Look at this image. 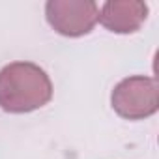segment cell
Segmentation results:
<instances>
[{
  "label": "cell",
  "mask_w": 159,
  "mask_h": 159,
  "mask_svg": "<svg viewBox=\"0 0 159 159\" xmlns=\"http://www.w3.org/2000/svg\"><path fill=\"white\" fill-rule=\"evenodd\" d=\"M52 98L49 75L36 64L13 62L0 71V107L8 112H30Z\"/></svg>",
  "instance_id": "obj_1"
},
{
  "label": "cell",
  "mask_w": 159,
  "mask_h": 159,
  "mask_svg": "<svg viewBox=\"0 0 159 159\" xmlns=\"http://www.w3.org/2000/svg\"><path fill=\"white\" fill-rule=\"evenodd\" d=\"M112 109L127 120L152 116L159 107V90L152 77H129L112 90Z\"/></svg>",
  "instance_id": "obj_2"
},
{
  "label": "cell",
  "mask_w": 159,
  "mask_h": 159,
  "mask_svg": "<svg viewBox=\"0 0 159 159\" xmlns=\"http://www.w3.org/2000/svg\"><path fill=\"white\" fill-rule=\"evenodd\" d=\"M47 21L64 36H84L98 23L99 8L92 0H51L45 6Z\"/></svg>",
  "instance_id": "obj_3"
},
{
  "label": "cell",
  "mask_w": 159,
  "mask_h": 159,
  "mask_svg": "<svg viewBox=\"0 0 159 159\" xmlns=\"http://www.w3.org/2000/svg\"><path fill=\"white\" fill-rule=\"evenodd\" d=\"M148 6L139 0H111L103 4L98 19L103 26L118 34H129L140 28L146 21Z\"/></svg>",
  "instance_id": "obj_4"
}]
</instances>
